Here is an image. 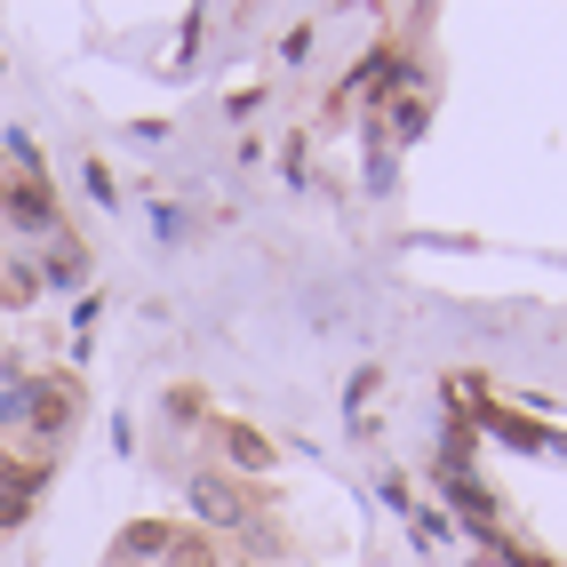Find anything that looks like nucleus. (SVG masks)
Returning a JSON list of instances; mask_svg holds the SVG:
<instances>
[{"instance_id": "nucleus-2", "label": "nucleus", "mask_w": 567, "mask_h": 567, "mask_svg": "<svg viewBox=\"0 0 567 567\" xmlns=\"http://www.w3.org/2000/svg\"><path fill=\"white\" fill-rule=\"evenodd\" d=\"M24 424L41 432V440H64V424H72V392H56V384H24Z\"/></svg>"}, {"instance_id": "nucleus-6", "label": "nucleus", "mask_w": 567, "mask_h": 567, "mask_svg": "<svg viewBox=\"0 0 567 567\" xmlns=\"http://www.w3.org/2000/svg\"><path fill=\"white\" fill-rule=\"evenodd\" d=\"M41 280H49V288H81V280H89V256L72 248V240H56L49 264H41Z\"/></svg>"}, {"instance_id": "nucleus-1", "label": "nucleus", "mask_w": 567, "mask_h": 567, "mask_svg": "<svg viewBox=\"0 0 567 567\" xmlns=\"http://www.w3.org/2000/svg\"><path fill=\"white\" fill-rule=\"evenodd\" d=\"M193 512L208 519V527H224V536H248V496H240V480L233 472H193Z\"/></svg>"}, {"instance_id": "nucleus-7", "label": "nucleus", "mask_w": 567, "mask_h": 567, "mask_svg": "<svg viewBox=\"0 0 567 567\" xmlns=\"http://www.w3.org/2000/svg\"><path fill=\"white\" fill-rule=\"evenodd\" d=\"M0 296H9V305H32V296H41V272H32V264H9V272H0Z\"/></svg>"}, {"instance_id": "nucleus-8", "label": "nucleus", "mask_w": 567, "mask_h": 567, "mask_svg": "<svg viewBox=\"0 0 567 567\" xmlns=\"http://www.w3.org/2000/svg\"><path fill=\"white\" fill-rule=\"evenodd\" d=\"M424 121H432L424 96H400V104H392V136H424Z\"/></svg>"}, {"instance_id": "nucleus-4", "label": "nucleus", "mask_w": 567, "mask_h": 567, "mask_svg": "<svg viewBox=\"0 0 567 567\" xmlns=\"http://www.w3.org/2000/svg\"><path fill=\"white\" fill-rule=\"evenodd\" d=\"M168 551H176V527H161V519H136L121 536V559H168Z\"/></svg>"}, {"instance_id": "nucleus-5", "label": "nucleus", "mask_w": 567, "mask_h": 567, "mask_svg": "<svg viewBox=\"0 0 567 567\" xmlns=\"http://www.w3.org/2000/svg\"><path fill=\"white\" fill-rule=\"evenodd\" d=\"M224 456H233L240 472H264V464H272V440L248 432V424H224Z\"/></svg>"}, {"instance_id": "nucleus-3", "label": "nucleus", "mask_w": 567, "mask_h": 567, "mask_svg": "<svg viewBox=\"0 0 567 567\" xmlns=\"http://www.w3.org/2000/svg\"><path fill=\"white\" fill-rule=\"evenodd\" d=\"M0 208L17 216V233H56V200L41 193V184H9V193H0Z\"/></svg>"}]
</instances>
